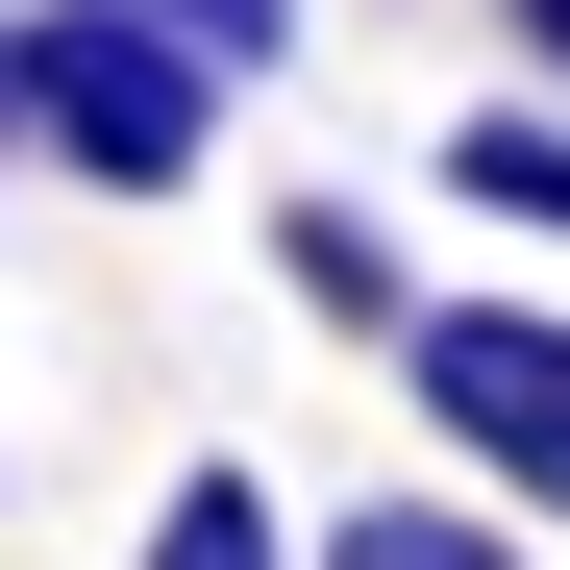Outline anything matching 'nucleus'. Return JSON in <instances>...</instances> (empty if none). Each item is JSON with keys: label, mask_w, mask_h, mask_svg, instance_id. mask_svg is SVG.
<instances>
[{"label": "nucleus", "mask_w": 570, "mask_h": 570, "mask_svg": "<svg viewBox=\"0 0 570 570\" xmlns=\"http://www.w3.org/2000/svg\"><path fill=\"white\" fill-rule=\"evenodd\" d=\"M149 570H273V497H248V471H174V521H149Z\"/></svg>", "instance_id": "obj_5"}, {"label": "nucleus", "mask_w": 570, "mask_h": 570, "mask_svg": "<svg viewBox=\"0 0 570 570\" xmlns=\"http://www.w3.org/2000/svg\"><path fill=\"white\" fill-rule=\"evenodd\" d=\"M125 26H174L199 75H273V50H298V0H125Z\"/></svg>", "instance_id": "obj_7"}, {"label": "nucleus", "mask_w": 570, "mask_h": 570, "mask_svg": "<svg viewBox=\"0 0 570 570\" xmlns=\"http://www.w3.org/2000/svg\"><path fill=\"white\" fill-rule=\"evenodd\" d=\"M497 26H521V50H546V75H570V0H497Z\"/></svg>", "instance_id": "obj_9"}, {"label": "nucleus", "mask_w": 570, "mask_h": 570, "mask_svg": "<svg viewBox=\"0 0 570 570\" xmlns=\"http://www.w3.org/2000/svg\"><path fill=\"white\" fill-rule=\"evenodd\" d=\"M397 347H422V422L497 471V497L570 521V323H546V298H446V323H397Z\"/></svg>", "instance_id": "obj_2"}, {"label": "nucleus", "mask_w": 570, "mask_h": 570, "mask_svg": "<svg viewBox=\"0 0 570 570\" xmlns=\"http://www.w3.org/2000/svg\"><path fill=\"white\" fill-rule=\"evenodd\" d=\"M273 273H298L323 323H397V248H372V199H298V248H273Z\"/></svg>", "instance_id": "obj_4"}, {"label": "nucleus", "mask_w": 570, "mask_h": 570, "mask_svg": "<svg viewBox=\"0 0 570 570\" xmlns=\"http://www.w3.org/2000/svg\"><path fill=\"white\" fill-rule=\"evenodd\" d=\"M199 125H224V75L174 50V26H125V0H26V149H50V174L174 199V174H199Z\"/></svg>", "instance_id": "obj_1"}, {"label": "nucleus", "mask_w": 570, "mask_h": 570, "mask_svg": "<svg viewBox=\"0 0 570 570\" xmlns=\"http://www.w3.org/2000/svg\"><path fill=\"white\" fill-rule=\"evenodd\" d=\"M446 174H471V199H497V224H570V125H471Z\"/></svg>", "instance_id": "obj_6"}, {"label": "nucleus", "mask_w": 570, "mask_h": 570, "mask_svg": "<svg viewBox=\"0 0 570 570\" xmlns=\"http://www.w3.org/2000/svg\"><path fill=\"white\" fill-rule=\"evenodd\" d=\"M0 174H26V0H0Z\"/></svg>", "instance_id": "obj_8"}, {"label": "nucleus", "mask_w": 570, "mask_h": 570, "mask_svg": "<svg viewBox=\"0 0 570 570\" xmlns=\"http://www.w3.org/2000/svg\"><path fill=\"white\" fill-rule=\"evenodd\" d=\"M323 570H521V546H497V521H446V497H347Z\"/></svg>", "instance_id": "obj_3"}]
</instances>
